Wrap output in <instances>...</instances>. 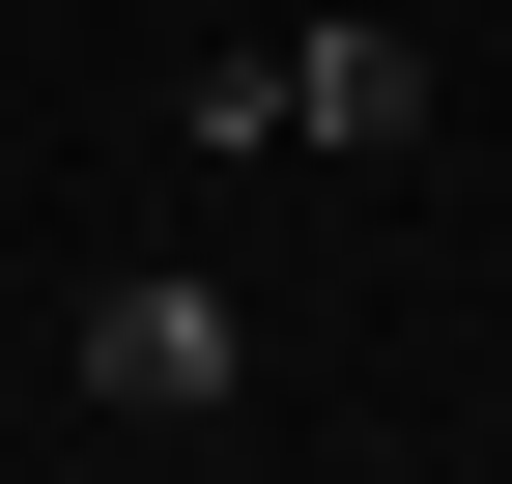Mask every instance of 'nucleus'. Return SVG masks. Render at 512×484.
Segmentation results:
<instances>
[{
	"label": "nucleus",
	"mask_w": 512,
	"mask_h": 484,
	"mask_svg": "<svg viewBox=\"0 0 512 484\" xmlns=\"http://www.w3.org/2000/svg\"><path fill=\"white\" fill-rule=\"evenodd\" d=\"M200 143H342V171H399V143H427V29H285V57H200Z\"/></svg>",
	"instance_id": "f257e3e1"
},
{
	"label": "nucleus",
	"mask_w": 512,
	"mask_h": 484,
	"mask_svg": "<svg viewBox=\"0 0 512 484\" xmlns=\"http://www.w3.org/2000/svg\"><path fill=\"white\" fill-rule=\"evenodd\" d=\"M86 428H228V285H200V257L86 285Z\"/></svg>",
	"instance_id": "f03ea898"
}]
</instances>
